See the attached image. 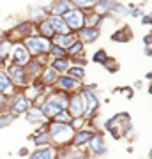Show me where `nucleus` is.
<instances>
[{"instance_id": "f257e3e1", "label": "nucleus", "mask_w": 152, "mask_h": 159, "mask_svg": "<svg viewBox=\"0 0 152 159\" xmlns=\"http://www.w3.org/2000/svg\"><path fill=\"white\" fill-rule=\"evenodd\" d=\"M48 134H50V140H53L55 143H69L74 136V131L69 127V124H53L51 127H48Z\"/></svg>"}, {"instance_id": "f03ea898", "label": "nucleus", "mask_w": 152, "mask_h": 159, "mask_svg": "<svg viewBox=\"0 0 152 159\" xmlns=\"http://www.w3.org/2000/svg\"><path fill=\"white\" fill-rule=\"evenodd\" d=\"M23 46L28 51V55L30 53L32 55H44V53L50 51L51 43H50V39H44V37H32V35H28Z\"/></svg>"}, {"instance_id": "7ed1b4c3", "label": "nucleus", "mask_w": 152, "mask_h": 159, "mask_svg": "<svg viewBox=\"0 0 152 159\" xmlns=\"http://www.w3.org/2000/svg\"><path fill=\"white\" fill-rule=\"evenodd\" d=\"M85 12L81 11V9H71V11H67L66 14L62 16L64 23L67 25L69 30H81L85 25Z\"/></svg>"}, {"instance_id": "20e7f679", "label": "nucleus", "mask_w": 152, "mask_h": 159, "mask_svg": "<svg viewBox=\"0 0 152 159\" xmlns=\"http://www.w3.org/2000/svg\"><path fill=\"white\" fill-rule=\"evenodd\" d=\"M81 99H83V119H92V113L97 110L99 106V101H97L96 94L94 90H90V89H83L81 92Z\"/></svg>"}, {"instance_id": "39448f33", "label": "nucleus", "mask_w": 152, "mask_h": 159, "mask_svg": "<svg viewBox=\"0 0 152 159\" xmlns=\"http://www.w3.org/2000/svg\"><path fill=\"white\" fill-rule=\"evenodd\" d=\"M7 78L11 80L12 85L23 87L25 83H27V73H25V67H20V66H14V64H12L11 67L7 69Z\"/></svg>"}, {"instance_id": "423d86ee", "label": "nucleus", "mask_w": 152, "mask_h": 159, "mask_svg": "<svg viewBox=\"0 0 152 159\" xmlns=\"http://www.w3.org/2000/svg\"><path fill=\"white\" fill-rule=\"evenodd\" d=\"M11 58H12V62H14V66H20V67H23V66H27L30 62V55H28V51L25 50L23 44H16L12 48Z\"/></svg>"}, {"instance_id": "0eeeda50", "label": "nucleus", "mask_w": 152, "mask_h": 159, "mask_svg": "<svg viewBox=\"0 0 152 159\" xmlns=\"http://www.w3.org/2000/svg\"><path fill=\"white\" fill-rule=\"evenodd\" d=\"M28 108H30V101L23 94H18V96L12 97V101H11V115L12 117L28 111Z\"/></svg>"}, {"instance_id": "6e6552de", "label": "nucleus", "mask_w": 152, "mask_h": 159, "mask_svg": "<svg viewBox=\"0 0 152 159\" xmlns=\"http://www.w3.org/2000/svg\"><path fill=\"white\" fill-rule=\"evenodd\" d=\"M69 111L71 119H76V117H83V99L81 96H73L69 99Z\"/></svg>"}, {"instance_id": "1a4fd4ad", "label": "nucleus", "mask_w": 152, "mask_h": 159, "mask_svg": "<svg viewBox=\"0 0 152 159\" xmlns=\"http://www.w3.org/2000/svg\"><path fill=\"white\" fill-rule=\"evenodd\" d=\"M89 148L94 156H103L106 154V147H104V140H103L101 134H94V136L89 140Z\"/></svg>"}, {"instance_id": "9d476101", "label": "nucleus", "mask_w": 152, "mask_h": 159, "mask_svg": "<svg viewBox=\"0 0 152 159\" xmlns=\"http://www.w3.org/2000/svg\"><path fill=\"white\" fill-rule=\"evenodd\" d=\"M48 23L51 25V29H53V32H55L57 35H69V34H71V30L67 29V25L64 23L62 18L51 16L50 20H48Z\"/></svg>"}, {"instance_id": "9b49d317", "label": "nucleus", "mask_w": 152, "mask_h": 159, "mask_svg": "<svg viewBox=\"0 0 152 159\" xmlns=\"http://www.w3.org/2000/svg\"><path fill=\"white\" fill-rule=\"evenodd\" d=\"M94 136L92 134V131H87V129H81V131H76L74 133L73 140H71V143H73L74 147H81V145H85V143H89V140Z\"/></svg>"}, {"instance_id": "f8f14e48", "label": "nucleus", "mask_w": 152, "mask_h": 159, "mask_svg": "<svg viewBox=\"0 0 152 159\" xmlns=\"http://www.w3.org/2000/svg\"><path fill=\"white\" fill-rule=\"evenodd\" d=\"M55 83H57V87H58L60 90H74V89H78V81L73 80V78H69V76L58 78Z\"/></svg>"}, {"instance_id": "ddd939ff", "label": "nucleus", "mask_w": 152, "mask_h": 159, "mask_svg": "<svg viewBox=\"0 0 152 159\" xmlns=\"http://www.w3.org/2000/svg\"><path fill=\"white\" fill-rule=\"evenodd\" d=\"M78 35L85 43H94L99 37V30L97 29H81V30H78Z\"/></svg>"}, {"instance_id": "4468645a", "label": "nucleus", "mask_w": 152, "mask_h": 159, "mask_svg": "<svg viewBox=\"0 0 152 159\" xmlns=\"http://www.w3.org/2000/svg\"><path fill=\"white\" fill-rule=\"evenodd\" d=\"M67 11H71V4H69V2H55V4L51 6V12H53V16H57V18L64 16Z\"/></svg>"}, {"instance_id": "2eb2a0df", "label": "nucleus", "mask_w": 152, "mask_h": 159, "mask_svg": "<svg viewBox=\"0 0 152 159\" xmlns=\"http://www.w3.org/2000/svg\"><path fill=\"white\" fill-rule=\"evenodd\" d=\"M53 37H55V46L62 48V50L69 48V46L74 43V35L73 34H69V35H53Z\"/></svg>"}, {"instance_id": "dca6fc26", "label": "nucleus", "mask_w": 152, "mask_h": 159, "mask_svg": "<svg viewBox=\"0 0 152 159\" xmlns=\"http://www.w3.org/2000/svg\"><path fill=\"white\" fill-rule=\"evenodd\" d=\"M30 159H55V150L51 147H46V148H41V150H35Z\"/></svg>"}, {"instance_id": "f3484780", "label": "nucleus", "mask_w": 152, "mask_h": 159, "mask_svg": "<svg viewBox=\"0 0 152 159\" xmlns=\"http://www.w3.org/2000/svg\"><path fill=\"white\" fill-rule=\"evenodd\" d=\"M51 69H53L57 74L58 73H66V71L69 69V60L67 58H55V60L51 62Z\"/></svg>"}, {"instance_id": "a211bd4d", "label": "nucleus", "mask_w": 152, "mask_h": 159, "mask_svg": "<svg viewBox=\"0 0 152 159\" xmlns=\"http://www.w3.org/2000/svg\"><path fill=\"white\" fill-rule=\"evenodd\" d=\"M39 30H41V37H44V39H51V37L55 35V32L51 29V25L48 23V20H43V21H41Z\"/></svg>"}, {"instance_id": "6ab92c4d", "label": "nucleus", "mask_w": 152, "mask_h": 159, "mask_svg": "<svg viewBox=\"0 0 152 159\" xmlns=\"http://www.w3.org/2000/svg\"><path fill=\"white\" fill-rule=\"evenodd\" d=\"M57 80H58V74H57L51 67L43 71V83H44V85H53Z\"/></svg>"}, {"instance_id": "aec40b11", "label": "nucleus", "mask_w": 152, "mask_h": 159, "mask_svg": "<svg viewBox=\"0 0 152 159\" xmlns=\"http://www.w3.org/2000/svg\"><path fill=\"white\" fill-rule=\"evenodd\" d=\"M27 120L28 122H43L44 120V115L41 113L39 108H32L27 111Z\"/></svg>"}, {"instance_id": "412c9836", "label": "nucleus", "mask_w": 152, "mask_h": 159, "mask_svg": "<svg viewBox=\"0 0 152 159\" xmlns=\"http://www.w3.org/2000/svg\"><path fill=\"white\" fill-rule=\"evenodd\" d=\"M81 51H83V43H81V41H74L73 44L67 48V51H66V53H69L73 58H76L78 55H81Z\"/></svg>"}, {"instance_id": "4be33fe9", "label": "nucleus", "mask_w": 152, "mask_h": 159, "mask_svg": "<svg viewBox=\"0 0 152 159\" xmlns=\"http://www.w3.org/2000/svg\"><path fill=\"white\" fill-rule=\"evenodd\" d=\"M11 89H12L11 80L7 78L6 73H2V71H0V94H6V92H9Z\"/></svg>"}, {"instance_id": "5701e85b", "label": "nucleus", "mask_w": 152, "mask_h": 159, "mask_svg": "<svg viewBox=\"0 0 152 159\" xmlns=\"http://www.w3.org/2000/svg\"><path fill=\"white\" fill-rule=\"evenodd\" d=\"M103 14H99V12H94V14H90V16H85V21H87V29H97L96 25L103 20Z\"/></svg>"}, {"instance_id": "b1692460", "label": "nucleus", "mask_w": 152, "mask_h": 159, "mask_svg": "<svg viewBox=\"0 0 152 159\" xmlns=\"http://www.w3.org/2000/svg\"><path fill=\"white\" fill-rule=\"evenodd\" d=\"M112 39L117 41V43H127V41H129V29L117 30L115 34H112Z\"/></svg>"}, {"instance_id": "393cba45", "label": "nucleus", "mask_w": 152, "mask_h": 159, "mask_svg": "<svg viewBox=\"0 0 152 159\" xmlns=\"http://www.w3.org/2000/svg\"><path fill=\"white\" fill-rule=\"evenodd\" d=\"M67 73H69V78H73V80H83L85 78V71H83V67H71V69H67Z\"/></svg>"}, {"instance_id": "a878e982", "label": "nucleus", "mask_w": 152, "mask_h": 159, "mask_svg": "<svg viewBox=\"0 0 152 159\" xmlns=\"http://www.w3.org/2000/svg\"><path fill=\"white\" fill-rule=\"evenodd\" d=\"M71 115L66 111V110H62V111H58V113L55 115V124H69L71 122Z\"/></svg>"}, {"instance_id": "bb28decb", "label": "nucleus", "mask_w": 152, "mask_h": 159, "mask_svg": "<svg viewBox=\"0 0 152 159\" xmlns=\"http://www.w3.org/2000/svg\"><path fill=\"white\" fill-rule=\"evenodd\" d=\"M18 30V34H23V35H28L32 30H34V23H30V21H25V23H20L16 27Z\"/></svg>"}, {"instance_id": "cd10ccee", "label": "nucleus", "mask_w": 152, "mask_h": 159, "mask_svg": "<svg viewBox=\"0 0 152 159\" xmlns=\"http://www.w3.org/2000/svg\"><path fill=\"white\" fill-rule=\"evenodd\" d=\"M34 143L37 145V147L50 143V134H48V133H43V134H37V136H34Z\"/></svg>"}, {"instance_id": "c85d7f7f", "label": "nucleus", "mask_w": 152, "mask_h": 159, "mask_svg": "<svg viewBox=\"0 0 152 159\" xmlns=\"http://www.w3.org/2000/svg\"><path fill=\"white\" fill-rule=\"evenodd\" d=\"M83 124H85V119L83 117H76V119H73L71 122H69V127L71 129H76V131H81V127H83Z\"/></svg>"}, {"instance_id": "c756f323", "label": "nucleus", "mask_w": 152, "mask_h": 159, "mask_svg": "<svg viewBox=\"0 0 152 159\" xmlns=\"http://www.w3.org/2000/svg\"><path fill=\"white\" fill-rule=\"evenodd\" d=\"M106 51L104 50H99V51H96L94 53V57H92V60L94 62H97V64H104V60H106Z\"/></svg>"}, {"instance_id": "7c9ffc66", "label": "nucleus", "mask_w": 152, "mask_h": 159, "mask_svg": "<svg viewBox=\"0 0 152 159\" xmlns=\"http://www.w3.org/2000/svg\"><path fill=\"white\" fill-rule=\"evenodd\" d=\"M103 66H106V69L110 71V73H115V71L118 69V64H117V60H115V58H106Z\"/></svg>"}, {"instance_id": "2f4dec72", "label": "nucleus", "mask_w": 152, "mask_h": 159, "mask_svg": "<svg viewBox=\"0 0 152 159\" xmlns=\"http://www.w3.org/2000/svg\"><path fill=\"white\" fill-rule=\"evenodd\" d=\"M50 51H51V55H55V57H66V50H62V48H58L55 44H51Z\"/></svg>"}, {"instance_id": "473e14b6", "label": "nucleus", "mask_w": 152, "mask_h": 159, "mask_svg": "<svg viewBox=\"0 0 152 159\" xmlns=\"http://www.w3.org/2000/svg\"><path fill=\"white\" fill-rule=\"evenodd\" d=\"M7 51H9V43H0V60H4Z\"/></svg>"}, {"instance_id": "72a5a7b5", "label": "nucleus", "mask_w": 152, "mask_h": 159, "mask_svg": "<svg viewBox=\"0 0 152 159\" xmlns=\"http://www.w3.org/2000/svg\"><path fill=\"white\" fill-rule=\"evenodd\" d=\"M12 119H14L12 115H6V117H2V115H0V127H4V125L11 124V122H12Z\"/></svg>"}, {"instance_id": "f704fd0d", "label": "nucleus", "mask_w": 152, "mask_h": 159, "mask_svg": "<svg viewBox=\"0 0 152 159\" xmlns=\"http://www.w3.org/2000/svg\"><path fill=\"white\" fill-rule=\"evenodd\" d=\"M6 106H7V97L4 94H0V111H4Z\"/></svg>"}, {"instance_id": "c9c22d12", "label": "nucleus", "mask_w": 152, "mask_h": 159, "mask_svg": "<svg viewBox=\"0 0 152 159\" xmlns=\"http://www.w3.org/2000/svg\"><path fill=\"white\" fill-rule=\"evenodd\" d=\"M141 23L143 25H150V16L149 14H141Z\"/></svg>"}, {"instance_id": "e433bc0d", "label": "nucleus", "mask_w": 152, "mask_h": 159, "mask_svg": "<svg viewBox=\"0 0 152 159\" xmlns=\"http://www.w3.org/2000/svg\"><path fill=\"white\" fill-rule=\"evenodd\" d=\"M150 41H152L150 34H147L145 37H143V43H145V46H147V48H149V46H150Z\"/></svg>"}, {"instance_id": "4c0bfd02", "label": "nucleus", "mask_w": 152, "mask_h": 159, "mask_svg": "<svg viewBox=\"0 0 152 159\" xmlns=\"http://www.w3.org/2000/svg\"><path fill=\"white\" fill-rule=\"evenodd\" d=\"M131 16H141V11H140V9H136V7H135V9L131 11Z\"/></svg>"}, {"instance_id": "58836bf2", "label": "nucleus", "mask_w": 152, "mask_h": 159, "mask_svg": "<svg viewBox=\"0 0 152 159\" xmlns=\"http://www.w3.org/2000/svg\"><path fill=\"white\" fill-rule=\"evenodd\" d=\"M126 96H127V97H133V90H131V89H126Z\"/></svg>"}, {"instance_id": "ea45409f", "label": "nucleus", "mask_w": 152, "mask_h": 159, "mask_svg": "<svg viewBox=\"0 0 152 159\" xmlns=\"http://www.w3.org/2000/svg\"><path fill=\"white\" fill-rule=\"evenodd\" d=\"M27 154H28L27 148H21V150H20V156H27Z\"/></svg>"}, {"instance_id": "a19ab883", "label": "nucleus", "mask_w": 152, "mask_h": 159, "mask_svg": "<svg viewBox=\"0 0 152 159\" xmlns=\"http://www.w3.org/2000/svg\"><path fill=\"white\" fill-rule=\"evenodd\" d=\"M0 39H4V32L2 30H0Z\"/></svg>"}]
</instances>
